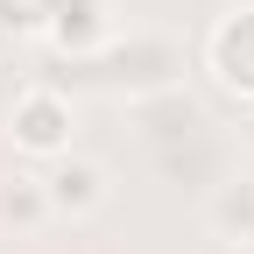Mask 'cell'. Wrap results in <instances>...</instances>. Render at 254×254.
<instances>
[{"instance_id": "obj_2", "label": "cell", "mask_w": 254, "mask_h": 254, "mask_svg": "<svg viewBox=\"0 0 254 254\" xmlns=\"http://www.w3.org/2000/svg\"><path fill=\"white\" fill-rule=\"evenodd\" d=\"M205 71L219 78V92L254 106V0L247 7H226L205 36Z\"/></svg>"}, {"instance_id": "obj_3", "label": "cell", "mask_w": 254, "mask_h": 254, "mask_svg": "<svg viewBox=\"0 0 254 254\" xmlns=\"http://www.w3.org/2000/svg\"><path fill=\"white\" fill-rule=\"evenodd\" d=\"M43 190H50V212L57 219H92L113 198L106 163H92V155H57V163H43Z\"/></svg>"}, {"instance_id": "obj_5", "label": "cell", "mask_w": 254, "mask_h": 254, "mask_svg": "<svg viewBox=\"0 0 254 254\" xmlns=\"http://www.w3.org/2000/svg\"><path fill=\"white\" fill-rule=\"evenodd\" d=\"M50 219H57V212H50V190H43V177H28V170L0 177V233L28 240V233H43Z\"/></svg>"}, {"instance_id": "obj_8", "label": "cell", "mask_w": 254, "mask_h": 254, "mask_svg": "<svg viewBox=\"0 0 254 254\" xmlns=\"http://www.w3.org/2000/svg\"><path fill=\"white\" fill-rule=\"evenodd\" d=\"M226 254H254V240H226Z\"/></svg>"}, {"instance_id": "obj_6", "label": "cell", "mask_w": 254, "mask_h": 254, "mask_svg": "<svg viewBox=\"0 0 254 254\" xmlns=\"http://www.w3.org/2000/svg\"><path fill=\"white\" fill-rule=\"evenodd\" d=\"M212 233H219V240H254V177L226 184V190L212 198Z\"/></svg>"}, {"instance_id": "obj_9", "label": "cell", "mask_w": 254, "mask_h": 254, "mask_svg": "<svg viewBox=\"0 0 254 254\" xmlns=\"http://www.w3.org/2000/svg\"><path fill=\"white\" fill-rule=\"evenodd\" d=\"M247 141H254V120H247Z\"/></svg>"}, {"instance_id": "obj_4", "label": "cell", "mask_w": 254, "mask_h": 254, "mask_svg": "<svg viewBox=\"0 0 254 254\" xmlns=\"http://www.w3.org/2000/svg\"><path fill=\"white\" fill-rule=\"evenodd\" d=\"M120 43V28H113V0H64L57 21H50V50L57 57H71V64H92L99 50Z\"/></svg>"}, {"instance_id": "obj_7", "label": "cell", "mask_w": 254, "mask_h": 254, "mask_svg": "<svg viewBox=\"0 0 254 254\" xmlns=\"http://www.w3.org/2000/svg\"><path fill=\"white\" fill-rule=\"evenodd\" d=\"M64 0H0V28H14V36H50Z\"/></svg>"}, {"instance_id": "obj_1", "label": "cell", "mask_w": 254, "mask_h": 254, "mask_svg": "<svg viewBox=\"0 0 254 254\" xmlns=\"http://www.w3.org/2000/svg\"><path fill=\"white\" fill-rule=\"evenodd\" d=\"M71 127H78V106H71V92L57 78L21 85L14 106H7V141H14V155H36V163L71 155Z\"/></svg>"}]
</instances>
